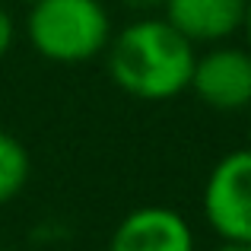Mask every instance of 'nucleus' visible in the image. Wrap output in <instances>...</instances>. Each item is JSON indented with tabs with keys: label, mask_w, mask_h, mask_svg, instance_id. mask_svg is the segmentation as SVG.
I'll return each instance as SVG.
<instances>
[{
	"label": "nucleus",
	"mask_w": 251,
	"mask_h": 251,
	"mask_svg": "<svg viewBox=\"0 0 251 251\" xmlns=\"http://www.w3.org/2000/svg\"><path fill=\"white\" fill-rule=\"evenodd\" d=\"M108 76L124 96L137 102H172L191 86L197 45L162 16L150 13L121 32H111L105 48Z\"/></svg>",
	"instance_id": "f257e3e1"
},
{
	"label": "nucleus",
	"mask_w": 251,
	"mask_h": 251,
	"mask_svg": "<svg viewBox=\"0 0 251 251\" xmlns=\"http://www.w3.org/2000/svg\"><path fill=\"white\" fill-rule=\"evenodd\" d=\"M25 38L45 61L86 64L108 48L111 16L102 0H32Z\"/></svg>",
	"instance_id": "f03ea898"
},
{
	"label": "nucleus",
	"mask_w": 251,
	"mask_h": 251,
	"mask_svg": "<svg viewBox=\"0 0 251 251\" xmlns=\"http://www.w3.org/2000/svg\"><path fill=\"white\" fill-rule=\"evenodd\" d=\"M201 207L220 242L251 245V147L216 159L203 181Z\"/></svg>",
	"instance_id": "7ed1b4c3"
},
{
	"label": "nucleus",
	"mask_w": 251,
	"mask_h": 251,
	"mask_svg": "<svg viewBox=\"0 0 251 251\" xmlns=\"http://www.w3.org/2000/svg\"><path fill=\"white\" fill-rule=\"evenodd\" d=\"M188 89L213 111L251 108V51L235 45H210L203 54L197 51Z\"/></svg>",
	"instance_id": "20e7f679"
},
{
	"label": "nucleus",
	"mask_w": 251,
	"mask_h": 251,
	"mask_svg": "<svg viewBox=\"0 0 251 251\" xmlns=\"http://www.w3.org/2000/svg\"><path fill=\"white\" fill-rule=\"evenodd\" d=\"M108 251H197V245L184 213L162 203H147L118 220Z\"/></svg>",
	"instance_id": "39448f33"
},
{
	"label": "nucleus",
	"mask_w": 251,
	"mask_h": 251,
	"mask_svg": "<svg viewBox=\"0 0 251 251\" xmlns=\"http://www.w3.org/2000/svg\"><path fill=\"white\" fill-rule=\"evenodd\" d=\"M248 0H166L159 16L191 45H223L245 25Z\"/></svg>",
	"instance_id": "423d86ee"
},
{
	"label": "nucleus",
	"mask_w": 251,
	"mask_h": 251,
	"mask_svg": "<svg viewBox=\"0 0 251 251\" xmlns=\"http://www.w3.org/2000/svg\"><path fill=\"white\" fill-rule=\"evenodd\" d=\"M32 178L29 150L10 130H0V207L13 203Z\"/></svg>",
	"instance_id": "0eeeda50"
},
{
	"label": "nucleus",
	"mask_w": 251,
	"mask_h": 251,
	"mask_svg": "<svg viewBox=\"0 0 251 251\" xmlns=\"http://www.w3.org/2000/svg\"><path fill=\"white\" fill-rule=\"evenodd\" d=\"M13 42H16V23H13V16L6 13V6H0V61H3L6 51L13 48Z\"/></svg>",
	"instance_id": "6e6552de"
},
{
	"label": "nucleus",
	"mask_w": 251,
	"mask_h": 251,
	"mask_svg": "<svg viewBox=\"0 0 251 251\" xmlns=\"http://www.w3.org/2000/svg\"><path fill=\"white\" fill-rule=\"evenodd\" d=\"M118 3H124L127 10L140 13V16H150V13L162 10V3H166V0H118Z\"/></svg>",
	"instance_id": "1a4fd4ad"
},
{
	"label": "nucleus",
	"mask_w": 251,
	"mask_h": 251,
	"mask_svg": "<svg viewBox=\"0 0 251 251\" xmlns=\"http://www.w3.org/2000/svg\"><path fill=\"white\" fill-rule=\"evenodd\" d=\"M213 251H251V245H245V242H220Z\"/></svg>",
	"instance_id": "9d476101"
},
{
	"label": "nucleus",
	"mask_w": 251,
	"mask_h": 251,
	"mask_svg": "<svg viewBox=\"0 0 251 251\" xmlns=\"http://www.w3.org/2000/svg\"><path fill=\"white\" fill-rule=\"evenodd\" d=\"M242 29H245L248 45H251V0H248V6H245V25H242Z\"/></svg>",
	"instance_id": "9b49d317"
},
{
	"label": "nucleus",
	"mask_w": 251,
	"mask_h": 251,
	"mask_svg": "<svg viewBox=\"0 0 251 251\" xmlns=\"http://www.w3.org/2000/svg\"><path fill=\"white\" fill-rule=\"evenodd\" d=\"M0 251H19V248H0Z\"/></svg>",
	"instance_id": "f8f14e48"
},
{
	"label": "nucleus",
	"mask_w": 251,
	"mask_h": 251,
	"mask_svg": "<svg viewBox=\"0 0 251 251\" xmlns=\"http://www.w3.org/2000/svg\"><path fill=\"white\" fill-rule=\"evenodd\" d=\"M248 137H251V127H248Z\"/></svg>",
	"instance_id": "ddd939ff"
}]
</instances>
